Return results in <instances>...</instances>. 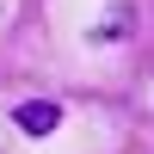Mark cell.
<instances>
[{
  "mask_svg": "<svg viewBox=\"0 0 154 154\" xmlns=\"http://www.w3.org/2000/svg\"><path fill=\"white\" fill-rule=\"evenodd\" d=\"M12 123H19L25 136H49V130L62 123V105H49V99H31V105H19V111H12Z\"/></svg>",
  "mask_w": 154,
  "mask_h": 154,
  "instance_id": "cell-1",
  "label": "cell"
},
{
  "mask_svg": "<svg viewBox=\"0 0 154 154\" xmlns=\"http://www.w3.org/2000/svg\"><path fill=\"white\" fill-rule=\"evenodd\" d=\"M130 25H136V6H117V12H111V19L99 25L93 37H99V43H117V37H130Z\"/></svg>",
  "mask_w": 154,
  "mask_h": 154,
  "instance_id": "cell-2",
  "label": "cell"
}]
</instances>
